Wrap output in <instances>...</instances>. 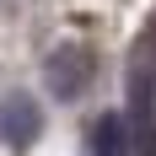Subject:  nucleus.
Here are the masks:
<instances>
[{
  "label": "nucleus",
  "instance_id": "2",
  "mask_svg": "<svg viewBox=\"0 0 156 156\" xmlns=\"http://www.w3.org/2000/svg\"><path fill=\"white\" fill-rule=\"evenodd\" d=\"M38 129H43L38 97H27V92H5L0 97V140L11 145V151H27L38 140Z\"/></svg>",
  "mask_w": 156,
  "mask_h": 156
},
{
  "label": "nucleus",
  "instance_id": "1",
  "mask_svg": "<svg viewBox=\"0 0 156 156\" xmlns=\"http://www.w3.org/2000/svg\"><path fill=\"white\" fill-rule=\"evenodd\" d=\"M97 81V54L92 43H81V38H65V43L48 48L43 59V86L59 102H76V97H86V86Z\"/></svg>",
  "mask_w": 156,
  "mask_h": 156
},
{
  "label": "nucleus",
  "instance_id": "3",
  "mask_svg": "<svg viewBox=\"0 0 156 156\" xmlns=\"http://www.w3.org/2000/svg\"><path fill=\"white\" fill-rule=\"evenodd\" d=\"M86 151H92V156H135V151H129V124L119 119V113L92 119V129H86Z\"/></svg>",
  "mask_w": 156,
  "mask_h": 156
}]
</instances>
